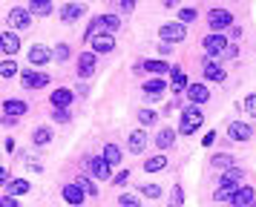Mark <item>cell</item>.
<instances>
[{"label":"cell","instance_id":"cell-1","mask_svg":"<svg viewBox=\"0 0 256 207\" xmlns=\"http://www.w3.org/2000/svg\"><path fill=\"white\" fill-rule=\"evenodd\" d=\"M118 29H121V18H118V14H98V18H92V23L86 26L84 40L90 44L98 34H112V32H118Z\"/></svg>","mask_w":256,"mask_h":207},{"label":"cell","instance_id":"cell-2","mask_svg":"<svg viewBox=\"0 0 256 207\" xmlns=\"http://www.w3.org/2000/svg\"><path fill=\"white\" fill-rule=\"evenodd\" d=\"M202 121H204V115H202V110H198V104H190V106H184V110H182L178 132H182V136H193L198 126H202Z\"/></svg>","mask_w":256,"mask_h":207},{"label":"cell","instance_id":"cell-3","mask_svg":"<svg viewBox=\"0 0 256 207\" xmlns=\"http://www.w3.org/2000/svg\"><path fill=\"white\" fill-rule=\"evenodd\" d=\"M158 38H162V44H182V40L187 38V26L182 20L164 23L162 29H158Z\"/></svg>","mask_w":256,"mask_h":207},{"label":"cell","instance_id":"cell-4","mask_svg":"<svg viewBox=\"0 0 256 207\" xmlns=\"http://www.w3.org/2000/svg\"><path fill=\"white\" fill-rule=\"evenodd\" d=\"M202 46H204V55L208 58H222L224 52H228V38L224 34H208L204 40H202Z\"/></svg>","mask_w":256,"mask_h":207},{"label":"cell","instance_id":"cell-5","mask_svg":"<svg viewBox=\"0 0 256 207\" xmlns=\"http://www.w3.org/2000/svg\"><path fill=\"white\" fill-rule=\"evenodd\" d=\"M208 26L213 29V34H219L222 29L233 26V14L228 9H210L208 12Z\"/></svg>","mask_w":256,"mask_h":207},{"label":"cell","instance_id":"cell-6","mask_svg":"<svg viewBox=\"0 0 256 207\" xmlns=\"http://www.w3.org/2000/svg\"><path fill=\"white\" fill-rule=\"evenodd\" d=\"M170 69H173V66H167L164 60H138V64L132 66V72H136V75H144V72H150V75H156V78H164Z\"/></svg>","mask_w":256,"mask_h":207},{"label":"cell","instance_id":"cell-7","mask_svg":"<svg viewBox=\"0 0 256 207\" xmlns=\"http://www.w3.org/2000/svg\"><path fill=\"white\" fill-rule=\"evenodd\" d=\"M20 80L26 90H44L49 86V75L46 72H35V69H20Z\"/></svg>","mask_w":256,"mask_h":207},{"label":"cell","instance_id":"cell-8","mask_svg":"<svg viewBox=\"0 0 256 207\" xmlns=\"http://www.w3.org/2000/svg\"><path fill=\"white\" fill-rule=\"evenodd\" d=\"M239 187H242V184L236 182V178H230V176H222L219 187H216V193H213V198H216V202H230L233 193H236Z\"/></svg>","mask_w":256,"mask_h":207},{"label":"cell","instance_id":"cell-9","mask_svg":"<svg viewBox=\"0 0 256 207\" xmlns=\"http://www.w3.org/2000/svg\"><path fill=\"white\" fill-rule=\"evenodd\" d=\"M6 23H9L12 29H20V32H24V29H29V26H32V12L18 6V9H12L9 14H6Z\"/></svg>","mask_w":256,"mask_h":207},{"label":"cell","instance_id":"cell-10","mask_svg":"<svg viewBox=\"0 0 256 207\" xmlns=\"http://www.w3.org/2000/svg\"><path fill=\"white\" fill-rule=\"evenodd\" d=\"M86 170L92 172L95 178H110L112 176V167H110V161L104 156H90L86 158Z\"/></svg>","mask_w":256,"mask_h":207},{"label":"cell","instance_id":"cell-11","mask_svg":"<svg viewBox=\"0 0 256 207\" xmlns=\"http://www.w3.org/2000/svg\"><path fill=\"white\" fill-rule=\"evenodd\" d=\"M254 202H256V190L250 187V184H242V187L233 193V198L228 202V204L230 207H250Z\"/></svg>","mask_w":256,"mask_h":207},{"label":"cell","instance_id":"cell-12","mask_svg":"<svg viewBox=\"0 0 256 207\" xmlns=\"http://www.w3.org/2000/svg\"><path fill=\"white\" fill-rule=\"evenodd\" d=\"M60 196H64V202L72 204V207H81L84 198H86V193H84L81 184H64V187H60Z\"/></svg>","mask_w":256,"mask_h":207},{"label":"cell","instance_id":"cell-13","mask_svg":"<svg viewBox=\"0 0 256 207\" xmlns=\"http://www.w3.org/2000/svg\"><path fill=\"white\" fill-rule=\"evenodd\" d=\"M26 112H29V104L20 101V98H6V101H3V115H6V118H14V121H18V118H24Z\"/></svg>","mask_w":256,"mask_h":207},{"label":"cell","instance_id":"cell-14","mask_svg":"<svg viewBox=\"0 0 256 207\" xmlns=\"http://www.w3.org/2000/svg\"><path fill=\"white\" fill-rule=\"evenodd\" d=\"M49 101H52V106H55V110H70L72 101H75V92L66 90V86H58V90L49 95Z\"/></svg>","mask_w":256,"mask_h":207},{"label":"cell","instance_id":"cell-15","mask_svg":"<svg viewBox=\"0 0 256 207\" xmlns=\"http://www.w3.org/2000/svg\"><path fill=\"white\" fill-rule=\"evenodd\" d=\"M84 14H86V6H84V3H64V9H60V20L64 23H75V20H81Z\"/></svg>","mask_w":256,"mask_h":207},{"label":"cell","instance_id":"cell-16","mask_svg":"<svg viewBox=\"0 0 256 207\" xmlns=\"http://www.w3.org/2000/svg\"><path fill=\"white\" fill-rule=\"evenodd\" d=\"M202 72H204V78L208 80H224V75H228V69L222 66L216 58H208L204 66H202Z\"/></svg>","mask_w":256,"mask_h":207},{"label":"cell","instance_id":"cell-17","mask_svg":"<svg viewBox=\"0 0 256 207\" xmlns=\"http://www.w3.org/2000/svg\"><path fill=\"white\" fill-rule=\"evenodd\" d=\"M0 49H3V55H14L20 49V38L12 29H3V34H0Z\"/></svg>","mask_w":256,"mask_h":207},{"label":"cell","instance_id":"cell-18","mask_svg":"<svg viewBox=\"0 0 256 207\" xmlns=\"http://www.w3.org/2000/svg\"><path fill=\"white\" fill-rule=\"evenodd\" d=\"M184 95H187V101L190 104H208L210 101V90L204 86V84H190Z\"/></svg>","mask_w":256,"mask_h":207},{"label":"cell","instance_id":"cell-19","mask_svg":"<svg viewBox=\"0 0 256 207\" xmlns=\"http://www.w3.org/2000/svg\"><path fill=\"white\" fill-rule=\"evenodd\" d=\"M95 64H98L95 52H84V55H78V78H90V75L95 72Z\"/></svg>","mask_w":256,"mask_h":207},{"label":"cell","instance_id":"cell-20","mask_svg":"<svg viewBox=\"0 0 256 207\" xmlns=\"http://www.w3.org/2000/svg\"><path fill=\"white\" fill-rule=\"evenodd\" d=\"M52 58H55V52L46 49V46H32L29 49V64H35V66H46Z\"/></svg>","mask_w":256,"mask_h":207},{"label":"cell","instance_id":"cell-21","mask_svg":"<svg viewBox=\"0 0 256 207\" xmlns=\"http://www.w3.org/2000/svg\"><path fill=\"white\" fill-rule=\"evenodd\" d=\"M228 136L233 141H248V138L254 136V130H250V124H244V121H230L228 124Z\"/></svg>","mask_w":256,"mask_h":207},{"label":"cell","instance_id":"cell-22","mask_svg":"<svg viewBox=\"0 0 256 207\" xmlns=\"http://www.w3.org/2000/svg\"><path fill=\"white\" fill-rule=\"evenodd\" d=\"M164 90H167L164 78H150V80H144V95H147L150 101H158V98L164 95Z\"/></svg>","mask_w":256,"mask_h":207},{"label":"cell","instance_id":"cell-23","mask_svg":"<svg viewBox=\"0 0 256 207\" xmlns=\"http://www.w3.org/2000/svg\"><path fill=\"white\" fill-rule=\"evenodd\" d=\"M90 46H92L95 55H106V52H112V49H116V40H112V34H98V38L90 40Z\"/></svg>","mask_w":256,"mask_h":207},{"label":"cell","instance_id":"cell-24","mask_svg":"<svg viewBox=\"0 0 256 207\" xmlns=\"http://www.w3.org/2000/svg\"><path fill=\"white\" fill-rule=\"evenodd\" d=\"M127 147H130V152H144V147H147V132L144 130H132L130 132V138H127Z\"/></svg>","mask_w":256,"mask_h":207},{"label":"cell","instance_id":"cell-25","mask_svg":"<svg viewBox=\"0 0 256 207\" xmlns=\"http://www.w3.org/2000/svg\"><path fill=\"white\" fill-rule=\"evenodd\" d=\"M170 78H173V92H176V95L187 92L190 80H187V75H184V69H182V66H173V69H170Z\"/></svg>","mask_w":256,"mask_h":207},{"label":"cell","instance_id":"cell-26","mask_svg":"<svg viewBox=\"0 0 256 207\" xmlns=\"http://www.w3.org/2000/svg\"><path fill=\"white\" fill-rule=\"evenodd\" d=\"M152 141H156V147H158V150L173 147V144H176V130H170V126H162V130H158V136L152 138Z\"/></svg>","mask_w":256,"mask_h":207},{"label":"cell","instance_id":"cell-27","mask_svg":"<svg viewBox=\"0 0 256 207\" xmlns=\"http://www.w3.org/2000/svg\"><path fill=\"white\" fill-rule=\"evenodd\" d=\"M101 156L110 161V167H118L124 152H121V147H118V144H104V152H101Z\"/></svg>","mask_w":256,"mask_h":207},{"label":"cell","instance_id":"cell-28","mask_svg":"<svg viewBox=\"0 0 256 207\" xmlns=\"http://www.w3.org/2000/svg\"><path fill=\"white\" fill-rule=\"evenodd\" d=\"M52 0H29V12L32 14H40V18H46V14H52Z\"/></svg>","mask_w":256,"mask_h":207},{"label":"cell","instance_id":"cell-29","mask_svg":"<svg viewBox=\"0 0 256 207\" xmlns=\"http://www.w3.org/2000/svg\"><path fill=\"white\" fill-rule=\"evenodd\" d=\"M210 164L219 167V170H230V167H236V158H233L230 152H216V156L210 158Z\"/></svg>","mask_w":256,"mask_h":207},{"label":"cell","instance_id":"cell-30","mask_svg":"<svg viewBox=\"0 0 256 207\" xmlns=\"http://www.w3.org/2000/svg\"><path fill=\"white\" fill-rule=\"evenodd\" d=\"M167 167V158H164L162 152H156V156H150V158L144 161V170L147 172H158V170H164Z\"/></svg>","mask_w":256,"mask_h":207},{"label":"cell","instance_id":"cell-31","mask_svg":"<svg viewBox=\"0 0 256 207\" xmlns=\"http://www.w3.org/2000/svg\"><path fill=\"white\" fill-rule=\"evenodd\" d=\"M6 193H9V196H24V193H29V182H26V178H12V182L6 184Z\"/></svg>","mask_w":256,"mask_h":207},{"label":"cell","instance_id":"cell-32","mask_svg":"<svg viewBox=\"0 0 256 207\" xmlns=\"http://www.w3.org/2000/svg\"><path fill=\"white\" fill-rule=\"evenodd\" d=\"M32 141H35L38 147H46L49 141H52V126H38L35 132H32Z\"/></svg>","mask_w":256,"mask_h":207},{"label":"cell","instance_id":"cell-33","mask_svg":"<svg viewBox=\"0 0 256 207\" xmlns=\"http://www.w3.org/2000/svg\"><path fill=\"white\" fill-rule=\"evenodd\" d=\"M138 193L144 196V198H158V196H162V187H158V184H138Z\"/></svg>","mask_w":256,"mask_h":207},{"label":"cell","instance_id":"cell-34","mask_svg":"<svg viewBox=\"0 0 256 207\" xmlns=\"http://www.w3.org/2000/svg\"><path fill=\"white\" fill-rule=\"evenodd\" d=\"M52 52H55V60H58V64H66V60H70V55H72V49L66 44H58Z\"/></svg>","mask_w":256,"mask_h":207},{"label":"cell","instance_id":"cell-35","mask_svg":"<svg viewBox=\"0 0 256 207\" xmlns=\"http://www.w3.org/2000/svg\"><path fill=\"white\" fill-rule=\"evenodd\" d=\"M184 204V190H182V184H176L173 193H170V204L167 207H182Z\"/></svg>","mask_w":256,"mask_h":207},{"label":"cell","instance_id":"cell-36","mask_svg":"<svg viewBox=\"0 0 256 207\" xmlns=\"http://www.w3.org/2000/svg\"><path fill=\"white\" fill-rule=\"evenodd\" d=\"M18 69H20V66H18L14 60H9V58L0 64V72H3V78H12V75H18Z\"/></svg>","mask_w":256,"mask_h":207},{"label":"cell","instance_id":"cell-37","mask_svg":"<svg viewBox=\"0 0 256 207\" xmlns=\"http://www.w3.org/2000/svg\"><path fill=\"white\" fill-rule=\"evenodd\" d=\"M118 204H121V207H141V202H138V196H132V193H121Z\"/></svg>","mask_w":256,"mask_h":207},{"label":"cell","instance_id":"cell-38","mask_svg":"<svg viewBox=\"0 0 256 207\" xmlns=\"http://www.w3.org/2000/svg\"><path fill=\"white\" fill-rule=\"evenodd\" d=\"M138 121H141L144 126L156 124V112H152V110H141V112H138Z\"/></svg>","mask_w":256,"mask_h":207},{"label":"cell","instance_id":"cell-39","mask_svg":"<svg viewBox=\"0 0 256 207\" xmlns=\"http://www.w3.org/2000/svg\"><path fill=\"white\" fill-rule=\"evenodd\" d=\"M75 184H81V187H84V193H86V196H98V187H95V184L90 182V178H78Z\"/></svg>","mask_w":256,"mask_h":207},{"label":"cell","instance_id":"cell-40","mask_svg":"<svg viewBox=\"0 0 256 207\" xmlns=\"http://www.w3.org/2000/svg\"><path fill=\"white\" fill-rule=\"evenodd\" d=\"M178 20L184 23V26H187V23H193V20H196V9H182V12H178Z\"/></svg>","mask_w":256,"mask_h":207},{"label":"cell","instance_id":"cell-41","mask_svg":"<svg viewBox=\"0 0 256 207\" xmlns=\"http://www.w3.org/2000/svg\"><path fill=\"white\" fill-rule=\"evenodd\" d=\"M52 118H55L58 124H66L72 115H70V110H52Z\"/></svg>","mask_w":256,"mask_h":207},{"label":"cell","instance_id":"cell-42","mask_svg":"<svg viewBox=\"0 0 256 207\" xmlns=\"http://www.w3.org/2000/svg\"><path fill=\"white\" fill-rule=\"evenodd\" d=\"M0 207H20V202H18V198H14V196H3V198H0Z\"/></svg>","mask_w":256,"mask_h":207},{"label":"cell","instance_id":"cell-43","mask_svg":"<svg viewBox=\"0 0 256 207\" xmlns=\"http://www.w3.org/2000/svg\"><path fill=\"white\" fill-rule=\"evenodd\" d=\"M244 110L250 115H256V95H248V98H244Z\"/></svg>","mask_w":256,"mask_h":207},{"label":"cell","instance_id":"cell-44","mask_svg":"<svg viewBox=\"0 0 256 207\" xmlns=\"http://www.w3.org/2000/svg\"><path fill=\"white\" fill-rule=\"evenodd\" d=\"M224 176H230V178H236V182H242V178H244V172L239 170V167H230V170H224Z\"/></svg>","mask_w":256,"mask_h":207},{"label":"cell","instance_id":"cell-45","mask_svg":"<svg viewBox=\"0 0 256 207\" xmlns=\"http://www.w3.org/2000/svg\"><path fill=\"white\" fill-rule=\"evenodd\" d=\"M127 178H130V170H121L116 178H112V184H118V187H121V184H127Z\"/></svg>","mask_w":256,"mask_h":207},{"label":"cell","instance_id":"cell-46","mask_svg":"<svg viewBox=\"0 0 256 207\" xmlns=\"http://www.w3.org/2000/svg\"><path fill=\"white\" fill-rule=\"evenodd\" d=\"M118 6H121V12H132L136 9V0H118Z\"/></svg>","mask_w":256,"mask_h":207},{"label":"cell","instance_id":"cell-47","mask_svg":"<svg viewBox=\"0 0 256 207\" xmlns=\"http://www.w3.org/2000/svg\"><path fill=\"white\" fill-rule=\"evenodd\" d=\"M213 141H216V132H208V136L202 138V144H204V147H210V144H213Z\"/></svg>","mask_w":256,"mask_h":207},{"label":"cell","instance_id":"cell-48","mask_svg":"<svg viewBox=\"0 0 256 207\" xmlns=\"http://www.w3.org/2000/svg\"><path fill=\"white\" fill-rule=\"evenodd\" d=\"M0 182H3V184H9V182H12V178H9V170H6V167L0 170Z\"/></svg>","mask_w":256,"mask_h":207},{"label":"cell","instance_id":"cell-49","mask_svg":"<svg viewBox=\"0 0 256 207\" xmlns=\"http://www.w3.org/2000/svg\"><path fill=\"white\" fill-rule=\"evenodd\" d=\"M158 52H162V55H170V52H173V46H170V44H162V46H158Z\"/></svg>","mask_w":256,"mask_h":207},{"label":"cell","instance_id":"cell-50","mask_svg":"<svg viewBox=\"0 0 256 207\" xmlns=\"http://www.w3.org/2000/svg\"><path fill=\"white\" fill-rule=\"evenodd\" d=\"M3 150H9V152L14 150V141H12V138H6V141H3Z\"/></svg>","mask_w":256,"mask_h":207},{"label":"cell","instance_id":"cell-51","mask_svg":"<svg viewBox=\"0 0 256 207\" xmlns=\"http://www.w3.org/2000/svg\"><path fill=\"white\" fill-rule=\"evenodd\" d=\"M164 6H167V9H173V6H176V0H164Z\"/></svg>","mask_w":256,"mask_h":207},{"label":"cell","instance_id":"cell-52","mask_svg":"<svg viewBox=\"0 0 256 207\" xmlns=\"http://www.w3.org/2000/svg\"><path fill=\"white\" fill-rule=\"evenodd\" d=\"M250 207H256V202H254V204H250Z\"/></svg>","mask_w":256,"mask_h":207}]
</instances>
